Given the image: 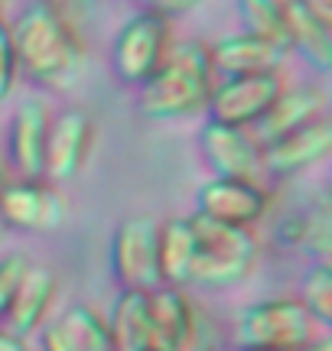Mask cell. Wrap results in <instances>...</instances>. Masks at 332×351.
Wrapping results in <instances>:
<instances>
[{"label": "cell", "instance_id": "cell-1", "mask_svg": "<svg viewBox=\"0 0 332 351\" xmlns=\"http://www.w3.org/2000/svg\"><path fill=\"white\" fill-rule=\"evenodd\" d=\"M16 69L26 82L46 91H69L85 75L88 49L82 33L62 23L46 0H29L10 23Z\"/></svg>", "mask_w": 332, "mask_h": 351}, {"label": "cell", "instance_id": "cell-2", "mask_svg": "<svg viewBox=\"0 0 332 351\" xmlns=\"http://www.w3.org/2000/svg\"><path fill=\"white\" fill-rule=\"evenodd\" d=\"M215 88V69L205 39H173L163 65L134 91L137 114L147 121H189L209 108Z\"/></svg>", "mask_w": 332, "mask_h": 351}, {"label": "cell", "instance_id": "cell-3", "mask_svg": "<svg viewBox=\"0 0 332 351\" xmlns=\"http://www.w3.org/2000/svg\"><path fill=\"white\" fill-rule=\"evenodd\" d=\"M189 225L195 234V263H192L189 287L225 293V289L241 287L254 274L257 257H261L254 231L218 225L199 212L189 215Z\"/></svg>", "mask_w": 332, "mask_h": 351}, {"label": "cell", "instance_id": "cell-4", "mask_svg": "<svg viewBox=\"0 0 332 351\" xmlns=\"http://www.w3.org/2000/svg\"><path fill=\"white\" fill-rule=\"evenodd\" d=\"M169 43H173V23L169 20H163V16H156L150 10L130 13L128 20L117 26L115 39H111L115 82L137 91L163 65Z\"/></svg>", "mask_w": 332, "mask_h": 351}, {"label": "cell", "instance_id": "cell-5", "mask_svg": "<svg viewBox=\"0 0 332 351\" xmlns=\"http://www.w3.org/2000/svg\"><path fill=\"white\" fill-rule=\"evenodd\" d=\"M235 332L241 348L296 351L313 335H320L322 328L313 322V315L303 309L296 296H270L244 306L235 319Z\"/></svg>", "mask_w": 332, "mask_h": 351}, {"label": "cell", "instance_id": "cell-6", "mask_svg": "<svg viewBox=\"0 0 332 351\" xmlns=\"http://www.w3.org/2000/svg\"><path fill=\"white\" fill-rule=\"evenodd\" d=\"M156 221L154 215H130L117 221L111 234V276L117 289L130 293H150L160 287V267H156Z\"/></svg>", "mask_w": 332, "mask_h": 351}, {"label": "cell", "instance_id": "cell-7", "mask_svg": "<svg viewBox=\"0 0 332 351\" xmlns=\"http://www.w3.org/2000/svg\"><path fill=\"white\" fill-rule=\"evenodd\" d=\"M287 78L283 72H257V75H235V78H215L212 98L205 108V117L215 124L244 127L254 130L261 117L270 111V104L283 91Z\"/></svg>", "mask_w": 332, "mask_h": 351}, {"label": "cell", "instance_id": "cell-8", "mask_svg": "<svg viewBox=\"0 0 332 351\" xmlns=\"http://www.w3.org/2000/svg\"><path fill=\"white\" fill-rule=\"evenodd\" d=\"M95 143V117L88 108L69 104L49 117L46 153H43V179L49 186H65L82 176Z\"/></svg>", "mask_w": 332, "mask_h": 351}, {"label": "cell", "instance_id": "cell-9", "mask_svg": "<svg viewBox=\"0 0 332 351\" xmlns=\"http://www.w3.org/2000/svg\"><path fill=\"white\" fill-rule=\"evenodd\" d=\"M69 218V202L62 189L46 179H10L0 195V221L7 231L20 234H52Z\"/></svg>", "mask_w": 332, "mask_h": 351}, {"label": "cell", "instance_id": "cell-10", "mask_svg": "<svg viewBox=\"0 0 332 351\" xmlns=\"http://www.w3.org/2000/svg\"><path fill=\"white\" fill-rule=\"evenodd\" d=\"M150 306V351H202L205 322L192 306L189 289L156 287L147 293Z\"/></svg>", "mask_w": 332, "mask_h": 351}, {"label": "cell", "instance_id": "cell-11", "mask_svg": "<svg viewBox=\"0 0 332 351\" xmlns=\"http://www.w3.org/2000/svg\"><path fill=\"white\" fill-rule=\"evenodd\" d=\"M199 150L215 179L264 182V147L254 137V130L215 124L205 117V124L199 127Z\"/></svg>", "mask_w": 332, "mask_h": 351}, {"label": "cell", "instance_id": "cell-12", "mask_svg": "<svg viewBox=\"0 0 332 351\" xmlns=\"http://www.w3.org/2000/svg\"><path fill=\"white\" fill-rule=\"evenodd\" d=\"M195 212L218 225L254 231L270 212V192L264 182L251 179H209L195 195Z\"/></svg>", "mask_w": 332, "mask_h": 351}, {"label": "cell", "instance_id": "cell-13", "mask_svg": "<svg viewBox=\"0 0 332 351\" xmlns=\"http://www.w3.org/2000/svg\"><path fill=\"white\" fill-rule=\"evenodd\" d=\"M49 117V104L39 95L23 98L13 108L10 124H7V153H3L13 179H43V153H46Z\"/></svg>", "mask_w": 332, "mask_h": 351}, {"label": "cell", "instance_id": "cell-14", "mask_svg": "<svg viewBox=\"0 0 332 351\" xmlns=\"http://www.w3.org/2000/svg\"><path fill=\"white\" fill-rule=\"evenodd\" d=\"M332 153V121L316 117L309 124L296 127L283 137L264 143V176L270 179H296L313 166L329 160Z\"/></svg>", "mask_w": 332, "mask_h": 351}, {"label": "cell", "instance_id": "cell-15", "mask_svg": "<svg viewBox=\"0 0 332 351\" xmlns=\"http://www.w3.org/2000/svg\"><path fill=\"white\" fill-rule=\"evenodd\" d=\"M56 296H59V276H56V270L46 267V263H33V267L26 270L23 283L16 289V296H13L10 309H7L0 326H7L13 335H20V339L36 335L39 328L49 322Z\"/></svg>", "mask_w": 332, "mask_h": 351}, {"label": "cell", "instance_id": "cell-16", "mask_svg": "<svg viewBox=\"0 0 332 351\" xmlns=\"http://www.w3.org/2000/svg\"><path fill=\"white\" fill-rule=\"evenodd\" d=\"M215 78L257 75V72H283L287 52L274 43L251 36V33H225L215 43H209Z\"/></svg>", "mask_w": 332, "mask_h": 351}, {"label": "cell", "instance_id": "cell-17", "mask_svg": "<svg viewBox=\"0 0 332 351\" xmlns=\"http://www.w3.org/2000/svg\"><path fill=\"white\" fill-rule=\"evenodd\" d=\"M39 351H111L104 315L88 306L75 302L59 319H52L36 332Z\"/></svg>", "mask_w": 332, "mask_h": 351}, {"label": "cell", "instance_id": "cell-18", "mask_svg": "<svg viewBox=\"0 0 332 351\" xmlns=\"http://www.w3.org/2000/svg\"><path fill=\"white\" fill-rule=\"evenodd\" d=\"M326 91L313 82H296V85H283L277 101L270 104V111L261 117V124L254 127V137L261 140V147L270 140L290 134L296 127L309 124L316 117H326Z\"/></svg>", "mask_w": 332, "mask_h": 351}, {"label": "cell", "instance_id": "cell-19", "mask_svg": "<svg viewBox=\"0 0 332 351\" xmlns=\"http://www.w3.org/2000/svg\"><path fill=\"white\" fill-rule=\"evenodd\" d=\"M192 263H195V234L189 215H173L156 225V267L160 287L189 289Z\"/></svg>", "mask_w": 332, "mask_h": 351}, {"label": "cell", "instance_id": "cell-20", "mask_svg": "<svg viewBox=\"0 0 332 351\" xmlns=\"http://www.w3.org/2000/svg\"><path fill=\"white\" fill-rule=\"evenodd\" d=\"M111 351H150V306L147 293L117 289L111 309L104 313Z\"/></svg>", "mask_w": 332, "mask_h": 351}, {"label": "cell", "instance_id": "cell-21", "mask_svg": "<svg viewBox=\"0 0 332 351\" xmlns=\"http://www.w3.org/2000/svg\"><path fill=\"white\" fill-rule=\"evenodd\" d=\"M287 52L300 56L313 72H332V26L320 23L296 0H287Z\"/></svg>", "mask_w": 332, "mask_h": 351}, {"label": "cell", "instance_id": "cell-22", "mask_svg": "<svg viewBox=\"0 0 332 351\" xmlns=\"http://www.w3.org/2000/svg\"><path fill=\"white\" fill-rule=\"evenodd\" d=\"M235 7L241 33H251L287 52V0H235Z\"/></svg>", "mask_w": 332, "mask_h": 351}, {"label": "cell", "instance_id": "cell-23", "mask_svg": "<svg viewBox=\"0 0 332 351\" xmlns=\"http://www.w3.org/2000/svg\"><path fill=\"white\" fill-rule=\"evenodd\" d=\"M303 212V247L313 261H329L332 254V199L326 189H316L307 199V205H300Z\"/></svg>", "mask_w": 332, "mask_h": 351}, {"label": "cell", "instance_id": "cell-24", "mask_svg": "<svg viewBox=\"0 0 332 351\" xmlns=\"http://www.w3.org/2000/svg\"><path fill=\"white\" fill-rule=\"evenodd\" d=\"M296 300L303 302V309L313 315V322L320 328L332 326V267L329 261H313L300 274V293Z\"/></svg>", "mask_w": 332, "mask_h": 351}, {"label": "cell", "instance_id": "cell-25", "mask_svg": "<svg viewBox=\"0 0 332 351\" xmlns=\"http://www.w3.org/2000/svg\"><path fill=\"white\" fill-rule=\"evenodd\" d=\"M29 267H33V261L23 251H13L0 257V322H3V315L10 309L13 296H16V289H20Z\"/></svg>", "mask_w": 332, "mask_h": 351}, {"label": "cell", "instance_id": "cell-26", "mask_svg": "<svg viewBox=\"0 0 332 351\" xmlns=\"http://www.w3.org/2000/svg\"><path fill=\"white\" fill-rule=\"evenodd\" d=\"M20 82V69H16V52H13L10 39V23L0 20V104H7L16 91Z\"/></svg>", "mask_w": 332, "mask_h": 351}, {"label": "cell", "instance_id": "cell-27", "mask_svg": "<svg viewBox=\"0 0 332 351\" xmlns=\"http://www.w3.org/2000/svg\"><path fill=\"white\" fill-rule=\"evenodd\" d=\"M52 7V13L62 20V23H69L75 33H82V26H85V20L91 16V3L95 0H46Z\"/></svg>", "mask_w": 332, "mask_h": 351}, {"label": "cell", "instance_id": "cell-28", "mask_svg": "<svg viewBox=\"0 0 332 351\" xmlns=\"http://www.w3.org/2000/svg\"><path fill=\"white\" fill-rule=\"evenodd\" d=\"M141 3V10H150L156 13V16H163V20H179V16H186V13L199 10L202 3H209V0H137Z\"/></svg>", "mask_w": 332, "mask_h": 351}, {"label": "cell", "instance_id": "cell-29", "mask_svg": "<svg viewBox=\"0 0 332 351\" xmlns=\"http://www.w3.org/2000/svg\"><path fill=\"white\" fill-rule=\"evenodd\" d=\"M277 241H281L283 247H294V251L303 247V212L300 208H290L277 221Z\"/></svg>", "mask_w": 332, "mask_h": 351}, {"label": "cell", "instance_id": "cell-30", "mask_svg": "<svg viewBox=\"0 0 332 351\" xmlns=\"http://www.w3.org/2000/svg\"><path fill=\"white\" fill-rule=\"evenodd\" d=\"M296 3H300L307 13H313L320 23L332 26V0H296Z\"/></svg>", "mask_w": 332, "mask_h": 351}, {"label": "cell", "instance_id": "cell-31", "mask_svg": "<svg viewBox=\"0 0 332 351\" xmlns=\"http://www.w3.org/2000/svg\"><path fill=\"white\" fill-rule=\"evenodd\" d=\"M0 351H29V345H26V339L13 335L7 326H0Z\"/></svg>", "mask_w": 332, "mask_h": 351}, {"label": "cell", "instance_id": "cell-32", "mask_svg": "<svg viewBox=\"0 0 332 351\" xmlns=\"http://www.w3.org/2000/svg\"><path fill=\"white\" fill-rule=\"evenodd\" d=\"M296 351H332V335L329 332H320V335H313L307 345H300Z\"/></svg>", "mask_w": 332, "mask_h": 351}, {"label": "cell", "instance_id": "cell-33", "mask_svg": "<svg viewBox=\"0 0 332 351\" xmlns=\"http://www.w3.org/2000/svg\"><path fill=\"white\" fill-rule=\"evenodd\" d=\"M10 179H13V173H10V166H7V160H3V153H0V195H3V189L10 186Z\"/></svg>", "mask_w": 332, "mask_h": 351}, {"label": "cell", "instance_id": "cell-34", "mask_svg": "<svg viewBox=\"0 0 332 351\" xmlns=\"http://www.w3.org/2000/svg\"><path fill=\"white\" fill-rule=\"evenodd\" d=\"M7 234H10V231H7V228H3V221H0V244L7 241Z\"/></svg>", "mask_w": 332, "mask_h": 351}, {"label": "cell", "instance_id": "cell-35", "mask_svg": "<svg viewBox=\"0 0 332 351\" xmlns=\"http://www.w3.org/2000/svg\"><path fill=\"white\" fill-rule=\"evenodd\" d=\"M238 351H277V348H238Z\"/></svg>", "mask_w": 332, "mask_h": 351}, {"label": "cell", "instance_id": "cell-36", "mask_svg": "<svg viewBox=\"0 0 332 351\" xmlns=\"http://www.w3.org/2000/svg\"><path fill=\"white\" fill-rule=\"evenodd\" d=\"M3 10H7V0H0V20H3Z\"/></svg>", "mask_w": 332, "mask_h": 351}]
</instances>
